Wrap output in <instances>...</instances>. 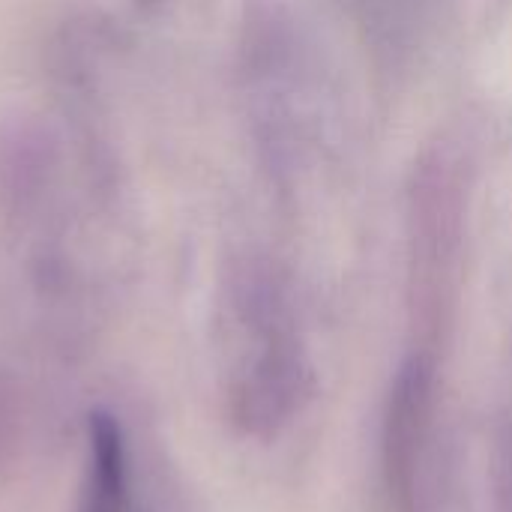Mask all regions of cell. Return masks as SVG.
<instances>
[{"mask_svg": "<svg viewBox=\"0 0 512 512\" xmlns=\"http://www.w3.org/2000/svg\"><path fill=\"white\" fill-rule=\"evenodd\" d=\"M435 372L423 357L408 360L390 390L384 423L387 486L399 512H429L435 501Z\"/></svg>", "mask_w": 512, "mask_h": 512, "instance_id": "6da1fadb", "label": "cell"}, {"mask_svg": "<svg viewBox=\"0 0 512 512\" xmlns=\"http://www.w3.org/2000/svg\"><path fill=\"white\" fill-rule=\"evenodd\" d=\"M129 468L120 423L111 414H90L87 423V471L78 512H126Z\"/></svg>", "mask_w": 512, "mask_h": 512, "instance_id": "7a4b0ae2", "label": "cell"}]
</instances>
